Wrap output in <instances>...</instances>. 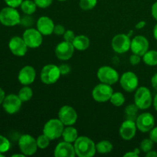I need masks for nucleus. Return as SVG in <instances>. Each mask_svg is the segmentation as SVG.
Returning a JSON list of instances; mask_svg holds the SVG:
<instances>
[{
	"label": "nucleus",
	"instance_id": "obj_17",
	"mask_svg": "<svg viewBox=\"0 0 157 157\" xmlns=\"http://www.w3.org/2000/svg\"><path fill=\"white\" fill-rule=\"evenodd\" d=\"M149 41L143 35H136L131 40L130 49L132 52L143 57L149 50Z\"/></svg>",
	"mask_w": 157,
	"mask_h": 157
},
{
	"label": "nucleus",
	"instance_id": "obj_10",
	"mask_svg": "<svg viewBox=\"0 0 157 157\" xmlns=\"http://www.w3.org/2000/svg\"><path fill=\"white\" fill-rule=\"evenodd\" d=\"M22 38L25 41L28 48H37L42 44L43 37L41 32L35 29H27L22 35Z\"/></svg>",
	"mask_w": 157,
	"mask_h": 157
},
{
	"label": "nucleus",
	"instance_id": "obj_20",
	"mask_svg": "<svg viewBox=\"0 0 157 157\" xmlns=\"http://www.w3.org/2000/svg\"><path fill=\"white\" fill-rule=\"evenodd\" d=\"M54 155L55 157H75L76 156V152L71 143L64 140L56 146Z\"/></svg>",
	"mask_w": 157,
	"mask_h": 157
},
{
	"label": "nucleus",
	"instance_id": "obj_29",
	"mask_svg": "<svg viewBox=\"0 0 157 157\" xmlns=\"http://www.w3.org/2000/svg\"><path fill=\"white\" fill-rule=\"evenodd\" d=\"M110 101L115 107H121L125 103V97L121 92H115L112 94Z\"/></svg>",
	"mask_w": 157,
	"mask_h": 157
},
{
	"label": "nucleus",
	"instance_id": "obj_4",
	"mask_svg": "<svg viewBox=\"0 0 157 157\" xmlns=\"http://www.w3.org/2000/svg\"><path fill=\"white\" fill-rule=\"evenodd\" d=\"M135 104L140 110H147L153 104V97L150 90L146 87H140L136 90L134 95Z\"/></svg>",
	"mask_w": 157,
	"mask_h": 157
},
{
	"label": "nucleus",
	"instance_id": "obj_49",
	"mask_svg": "<svg viewBox=\"0 0 157 157\" xmlns=\"http://www.w3.org/2000/svg\"><path fill=\"white\" fill-rule=\"evenodd\" d=\"M153 36H154L155 39L157 41V23L156 25L154 26V29H153Z\"/></svg>",
	"mask_w": 157,
	"mask_h": 157
},
{
	"label": "nucleus",
	"instance_id": "obj_15",
	"mask_svg": "<svg viewBox=\"0 0 157 157\" xmlns=\"http://www.w3.org/2000/svg\"><path fill=\"white\" fill-rule=\"evenodd\" d=\"M9 48L14 55L18 57L25 56L27 52L28 46L23 38L14 36L9 42Z\"/></svg>",
	"mask_w": 157,
	"mask_h": 157
},
{
	"label": "nucleus",
	"instance_id": "obj_14",
	"mask_svg": "<svg viewBox=\"0 0 157 157\" xmlns=\"http://www.w3.org/2000/svg\"><path fill=\"white\" fill-rule=\"evenodd\" d=\"M137 129L143 133L150 132L154 127L155 118L150 113H143L138 115L136 120Z\"/></svg>",
	"mask_w": 157,
	"mask_h": 157
},
{
	"label": "nucleus",
	"instance_id": "obj_27",
	"mask_svg": "<svg viewBox=\"0 0 157 157\" xmlns=\"http://www.w3.org/2000/svg\"><path fill=\"white\" fill-rule=\"evenodd\" d=\"M140 109L138 108L136 104H130L127 106L125 108V115L127 120H131V121H136V118L138 117V110Z\"/></svg>",
	"mask_w": 157,
	"mask_h": 157
},
{
	"label": "nucleus",
	"instance_id": "obj_35",
	"mask_svg": "<svg viewBox=\"0 0 157 157\" xmlns=\"http://www.w3.org/2000/svg\"><path fill=\"white\" fill-rule=\"evenodd\" d=\"M36 6L41 9H46L52 5L53 0H34Z\"/></svg>",
	"mask_w": 157,
	"mask_h": 157
},
{
	"label": "nucleus",
	"instance_id": "obj_16",
	"mask_svg": "<svg viewBox=\"0 0 157 157\" xmlns=\"http://www.w3.org/2000/svg\"><path fill=\"white\" fill-rule=\"evenodd\" d=\"M75 49V47L71 42L64 41L56 46L55 51V55L59 60L67 61L73 56Z\"/></svg>",
	"mask_w": 157,
	"mask_h": 157
},
{
	"label": "nucleus",
	"instance_id": "obj_43",
	"mask_svg": "<svg viewBox=\"0 0 157 157\" xmlns=\"http://www.w3.org/2000/svg\"><path fill=\"white\" fill-rule=\"evenodd\" d=\"M151 84H152V87L154 88V90L157 91V73L155 74V75L152 77Z\"/></svg>",
	"mask_w": 157,
	"mask_h": 157
},
{
	"label": "nucleus",
	"instance_id": "obj_39",
	"mask_svg": "<svg viewBox=\"0 0 157 157\" xmlns=\"http://www.w3.org/2000/svg\"><path fill=\"white\" fill-rule=\"evenodd\" d=\"M65 31V28L62 25H55L53 33H55L56 35H63Z\"/></svg>",
	"mask_w": 157,
	"mask_h": 157
},
{
	"label": "nucleus",
	"instance_id": "obj_18",
	"mask_svg": "<svg viewBox=\"0 0 157 157\" xmlns=\"http://www.w3.org/2000/svg\"><path fill=\"white\" fill-rule=\"evenodd\" d=\"M137 130L136 121L131 120H126L122 123L119 130L121 137L124 140H131L135 136Z\"/></svg>",
	"mask_w": 157,
	"mask_h": 157
},
{
	"label": "nucleus",
	"instance_id": "obj_32",
	"mask_svg": "<svg viewBox=\"0 0 157 157\" xmlns=\"http://www.w3.org/2000/svg\"><path fill=\"white\" fill-rule=\"evenodd\" d=\"M153 141L150 138L149 139H144V140H142V142L140 143V149L141 151H143L144 153H147V152L150 151V150H153Z\"/></svg>",
	"mask_w": 157,
	"mask_h": 157
},
{
	"label": "nucleus",
	"instance_id": "obj_45",
	"mask_svg": "<svg viewBox=\"0 0 157 157\" xmlns=\"http://www.w3.org/2000/svg\"><path fill=\"white\" fill-rule=\"evenodd\" d=\"M146 26V21H140L136 25V29H142Z\"/></svg>",
	"mask_w": 157,
	"mask_h": 157
},
{
	"label": "nucleus",
	"instance_id": "obj_24",
	"mask_svg": "<svg viewBox=\"0 0 157 157\" xmlns=\"http://www.w3.org/2000/svg\"><path fill=\"white\" fill-rule=\"evenodd\" d=\"M21 11L25 15H32L36 12V9L38 6H36L35 2L32 0H23L22 3L20 6Z\"/></svg>",
	"mask_w": 157,
	"mask_h": 157
},
{
	"label": "nucleus",
	"instance_id": "obj_37",
	"mask_svg": "<svg viewBox=\"0 0 157 157\" xmlns=\"http://www.w3.org/2000/svg\"><path fill=\"white\" fill-rule=\"evenodd\" d=\"M8 6H10L12 8H18L21 6L23 0H4Z\"/></svg>",
	"mask_w": 157,
	"mask_h": 157
},
{
	"label": "nucleus",
	"instance_id": "obj_28",
	"mask_svg": "<svg viewBox=\"0 0 157 157\" xmlns=\"http://www.w3.org/2000/svg\"><path fill=\"white\" fill-rule=\"evenodd\" d=\"M18 97L22 102H27L32 99L33 96V91L29 85H24L22 88L20 89L18 92Z\"/></svg>",
	"mask_w": 157,
	"mask_h": 157
},
{
	"label": "nucleus",
	"instance_id": "obj_23",
	"mask_svg": "<svg viewBox=\"0 0 157 157\" xmlns=\"http://www.w3.org/2000/svg\"><path fill=\"white\" fill-rule=\"evenodd\" d=\"M63 140L66 142L75 143L78 137V132L76 128L72 126H67L64 127L62 136Z\"/></svg>",
	"mask_w": 157,
	"mask_h": 157
},
{
	"label": "nucleus",
	"instance_id": "obj_42",
	"mask_svg": "<svg viewBox=\"0 0 157 157\" xmlns=\"http://www.w3.org/2000/svg\"><path fill=\"white\" fill-rule=\"evenodd\" d=\"M151 14L152 16L154 18V19H156L157 21V1L155 3H153V5L152 6Z\"/></svg>",
	"mask_w": 157,
	"mask_h": 157
},
{
	"label": "nucleus",
	"instance_id": "obj_52",
	"mask_svg": "<svg viewBox=\"0 0 157 157\" xmlns=\"http://www.w3.org/2000/svg\"><path fill=\"white\" fill-rule=\"evenodd\" d=\"M58 1H60V2H64V1H67V0H58Z\"/></svg>",
	"mask_w": 157,
	"mask_h": 157
},
{
	"label": "nucleus",
	"instance_id": "obj_3",
	"mask_svg": "<svg viewBox=\"0 0 157 157\" xmlns=\"http://www.w3.org/2000/svg\"><path fill=\"white\" fill-rule=\"evenodd\" d=\"M64 129V125L59 119H51L44 124L43 133L51 140H54L62 136Z\"/></svg>",
	"mask_w": 157,
	"mask_h": 157
},
{
	"label": "nucleus",
	"instance_id": "obj_9",
	"mask_svg": "<svg viewBox=\"0 0 157 157\" xmlns=\"http://www.w3.org/2000/svg\"><path fill=\"white\" fill-rule=\"evenodd\" d=\"M131 40L126 34H118L115 35L111 41L112 48L116 53L124 54L130 49Z\"/></svg>",
	"mask_w": 157,
	"mask_h": 157
},
{
	"label": "nucleus",
	"instance_id": "obj_25",
	"mask_svg": "<svg viewBox=\"0 0 157 157\" xmlns=\"http://www.w3.org/2000/svg\"><path fill=\"white\" fill-rule=\"evenodd\" d=\"M143 61L149 66L157 65V51H147L143 56Z\"/></svg>",
	"mask_w": 157,
	"mask_h": 157
},
{
	"label": "nucleus",
	"instance_id": "obj_22",
	"mask_svg": "<svg viewBox=\"0 0 157 157\" xmlns=\"http://www.w3.org/2000/svg\"><path fill=\"white\" fill-rule=\"evenodd\" d=\"M72 44H73L75 48L77 50L85 51L90 46V39L85 35H80L75 37Z\"/></svg>",
	"mask_w": 157,
	"mask_h": 157
},
{
	"label": "nucleus",
	"instance_id": "obj_12",
	"mask_svg": "<svg viewBox=\"0 0 157 157\" xmlns=\"http://www.w3.org/2000/svg\"><path fill=\"white\" fill-rule=\"evenodd\" d=\"M22 103L18 95L11 94L6 96L2 103V107L7 113L15 114L20 110Z\"/></svg>",
	"mask_w": 157,
	"mask_h": 157
},
{
	"label": "nucleus",
	"instance_id": "obj_1",
	"mask_svg": "<svg viewBox=\"0 0 157 157\" xmlns=\"http://www.w3.org/2000/svg\"><path fill=\"white\" fill-rule=\"evenodd\" d=\"M76 156L79 157H92L96 153V144L91 139L85 136H78L74 143Z\"/></svg>",
	"mask_w": 157,
	"mask_h": 157
},
{
	"label": "nucleus",
	"instance_id": "obj_31",
	"mask_svg": "<svg viewBox=\"0 0 157 157\" xmlns=\"http://www.w3.org/2000/svg\"><path fill=\"white\" fill-rule=\"evenodd\" d=\"M37 140V144H38V147L39 149H46L50 144V140H51L46 136L45 134H41L40 136H38V138L36 139Z\"/></svg>",
	"mask_w": 157,
	"mask_h": 157
},
{
	"label": "nucleus",
	"instance_id": "obj_26",
	"mask_svg": "<svg viewBox=\"0 0 157 157\" xmlns=\"http://www.w3.org/2000/svg\"><path fill=\"white\" fill-rule=\"evenodd\" d=\"M113 144L108 140H101L96 144V150L98 153L107 154L113 150Z\"/></svg>",
	"mask_w": 157,
	"mask_h": 157
},
{
	"label": "nucleus",
	"instance_id": "obj_34",
	"mask_svg": "<svg viewBox=\"0 0 157 157\" xmlns=\"http://www.w3.org/2000/svg\"><path fill=\"white\" fill-rule=\"evenodd\" d=\"M20 24L25 27H29L34 24V19L32 16H30V15H25L23 18H21Z\"/></svg>",
	"mask_w": 157,
	"mask_h": 157
},
{
	"label": "nucleus",
	"instance_id": "obj_5",
	"mask_svg": "<svg viewBox=\"0 0 157 157\" xmlns=\"http://www.w3.org/2000/svg\"><path fill=\"white\" fill-rule=\"evenodd\" d=\"M61 75L58 66L53 64H49L41 69L40 78L44 84L50 85L56 83L59 80Z\"/></svg>",
	"mask_w": 157,
	"mask_h": 157
},
{
	"label": "nucleus",
	"instance_id": "obj_47",
	"mask_svg": "<svg viewBox=\"0 0 157 157\" xmlns=\"http://www.w3.org/2000/svg\"><path fill=\"white\" fill-rule=\"evenodd\" d=\"M139 155L137 154V153H136V152L134 151V150H133V151H130V152H128V153H125L124 154V156L125 157H127V156H132V157H137Z\"/></svg>",
	"mask_w": 157,
	"mask_h": 157
},
{
	"label": "nucleus",
	"instance_id": "obj_38",
	"mask_svg": "<svg viewBox=\"0 0 157 157\" xmlns=\"http://www.w3.org/2000/svg\"><path fill=\"white\" fill-rule=\"evenodd\" d=\"M141 61V56L139 55L133 53V55H130V62L132 65H137L140 63Z\"/></svg>",
	"mask_w": 157,
	"mask_h": 157
},
{
	"label": "nucleus",
	"instance_id": "obj_7",
	"mask_svg": "<svg viewBox=\"0 0 157 157\" xmlns=\"http://www.w3.org/2000/svg\"><path fill=\"white\" fill-rule=\"evenodd\" d=\"M97 75L101 83L110 85L116 84L120 78L118 72L110 66H102L100 67Z\"/></svg>",
	"mask_w": 157,
	"mask_h": 157
},
{
	"label": "nucleus",
	"instance_id": "obj_6",
	"mask_svg": "<svg viewBox=\"0 0 157 157\" xmlns=\"http://www.w3.org/2000/svg\"><path fill=\"white\" fill-rule=\"evenodd\" d=\"M18 147L25 156H32L38 150L37 140L29 134H24L18 140Z\"/></svg>",
	"mask_w": 157,
	"mask_h": 157
},
{
	"label": "nucleus",
	"instance_id": "obj_8",
	"mask_svg": "<svg viewBox=\"0 0 157 157\" xmlns=\"http://www.w3.org/2000/svg\"><path fill=\"white\" fill-rule=\"evenodd\" d=\"M113 93V90L111 85L101 83L95 86L94 88L93 89L92 97L97 102L105 103L110 101Z\"/></svg>",
	"mask_w": 157,
	"mask_h": 157
},
{
	"label": "nucleus",
	"instance_id": "obj_51",
	"mask_svg": "<svg viewBox=\"0 0 157 157\" xmlns=\"http://www.w3.org/2000/svg\"><path fill=\"white\" fill-rule=\"evenodd\" d=\"M4 156H5L4 153H0V157H4Z\"/></svg>",
	"mask_w": 157,
	"mask_h": 157
},
{
	"label": "nucleus",
	"instance_id": "obj_19",
	"mask_svg": "<svg viewBox=\"0 0 157 157\" xmlns=\"http://www.w3.org/2000/svg\"><path fill=\"white\" fill-rule=\"evenodd\" d=\"M36 71L32 66L26 65L20 70L18 75V81L22 85H30L35 81Z\"/></svg>",
	"mask_w": 157,
	"mask_h": 157
},
{
	"label": "nucleus",
	"instance_id": "obj_48",
	"mask_svg": "<svg viewBox=\"0 0 157 157\" xmlns=\"http://www.w3.org/2000/svg\"><path fill=\"white\" fill-rule=\"evenodd\" d=\"M153 106H154L155 110L157 111V94H156V96H155L154 98H153Z\"/></svg>",
	"mask_w": 157,
	"mask_h": 157
},
{
	"label": "nucleus",
	"instance_id": "obj_11",
	"mask_svg": "<svg viewBox=\"0 0 157 157\" xmlns=\"http://www.w3.org/2000/svg\"><path fill=\"white\" fill-rule=\"evenodd\" d=\"M58 119L64 126H73L78 120V113L75 108L68 105H64L58 111Z\"/></svg>",
	"mask_w": 157,
	"mask_h": 157
},
{
	"label": "nucleus",
	"instance_id": "obj_46",
	"mask_svg": "<svg viewBox=\"0 0 157 157\" xmlns=\"http://www.w3.org/2000/svg\"><path fill=\"white\" fill-rule=\"evenodd\" d=\"M146 156L147 157H157V152L154 150H150V151L147 152L146 153Z\"/></svg>",
	"mask_w": 157,
	"mask_h": 157
},
{
	"label": "nucleus",
	"instance_id": "obj_13",
	"mask_svg": "<svg viewBox=\"0 0 157 157\" xmlns=\"http://www.w3.org/2000/svg\"><path fill=\"white\" fill-rule=\"evenodd\" d=\"M120 84L125 91L130 93L136 90L139 80L136 74L132 71H127L124 72L120 78Z\"/></svg>",
	"mask_w": 157,
	"mask_h": 157
},
{
	"label": "nucleus",
	"instance_id": "obj_50",
	"mask_svg": "<svg viewBox=\"0 0 157 157\" xmlns=\"http://www.w3.org/2000/svg\"><path fill=\"white\" fill-rule=\"evenodd\" d=\"M12 157H17V156H20V157H25V156L23 153H21V154H13L12 156Z\"/></svg>",
	"mask_w": 157,
	"mask_h": 157
},
{
	"label": "nucleus",
	"instance_id": "obj_41",
	"mask_svg": "<svg viewBox=\"0 0 157 157\" xmlns=\"http://www.w3.org/2000/svg\"><path fill=\"white\" fill-rule=\"evenodd\" d=\"M150 138L154 143H157V127H153L150 131Z\"/></svg>",
	"mask_w": 157,
	"mask_h": 157
},
{
	"label": "nucleus",
	"instance_id": "obj_40",
	"mask_svg": "<svg viewBox=\"0 0 157 157\" xmlns=\"http://www.w3.org/2000/svg\"><path fill=\"white\" fill-rule=\"evenodd\" d=\"M58 67H59V70H60V72H61V75H67V74L70 73L71 67L68 64H62L60 66H58Z\"/></svg>",
	"mask_w": 157,
	"mask_h": 157
},
{
	"label": "nucleus",
	"instance_id": "obj_36",
	"mask_svg": "<svg viewBox=\"0 0 157 157\" xmlns=\"http://www.w3.org/2000/svg\"><path fill=\"white\" fill-rule=\"evenodd\" d=\"M63 37H64V40L66 41H68V42H73L74 39L75 38V32L71 30H67L65 31L64 34L63 35Z\"/></svg>",
	"mask_w": 157,
	"mask_h": 157
},
{
	"label": "nucleus",
	"instance_id": "obj_30",
	"mask_svg": "<svg viewBox=\"0 0 157 157\" xmlns=\"http://www.w3.org/2000/svg\"><path fill=\"white\" fill-rule=\"evenodd\" d=\"M98 0H80L79 6L82 10H91L96 6Z\"/></svg>",
	"mask_w": 157,
	"mask_h": 157
},
{
	"label": "nucleus",
	"instance_id": "obj_2",
	"mask_svg": "<svg viewBox=\"0 0 157 157\" xmlns=\"http://www.w3.org/2000/svg\"><path fill=\"white\" fill-rule=\"evenodd\" d=\"M21 16L15 8L7 6L0 11V23L5 26L12 27L20 24Z\"/></svg>",
	"mask_w": 157,
	"mask_h": 157
},
{
	"label": "nucleus",
	"instance_id": "obj_44",
	"mask_svg": "<svg viewBox=\"0 0 157 157\" xmlns=\"http://www.w3.org/2000/svg\"><path fill=\"white\" fill-rule=\"evenodd\" d=\"M5 98H6V93H5L4 90L2 87H0V105L2 104Z\"/></svg>",
	"mask_w": 157,
	"mask_h": 157
},
{
	"label": "nucleus",
	"instance_id": "obj_33",
	"mask_svg": "<svg viewBox=\"0 0 157 157\" xmlns=\"http://www.w3.org/2000/svg\"><path fill=\"white\" fill-rule=\"evenodd\" d=\"M11 147L10 142L4 136L0 135V153H5L9 150Z\"/></svg>",
	"mask_w": 157,
	"mask_h": 157
},
{
	"label": "nucleus",
	"instance_id": "obj_21",
	"mask_svg": "<svg viewBox=\"0 0 157 157\" xmlns=\"http://www.w3.org/2000/svg\"><path fill=\"white\" fill-rule=\"evenodd\" d=\"M55 23L48 16H41L37 21V29L42 35H50L54 32Z\"/></svg>",
	"mask_w": 157,
	"mask_h": 157
}]
</instances>
